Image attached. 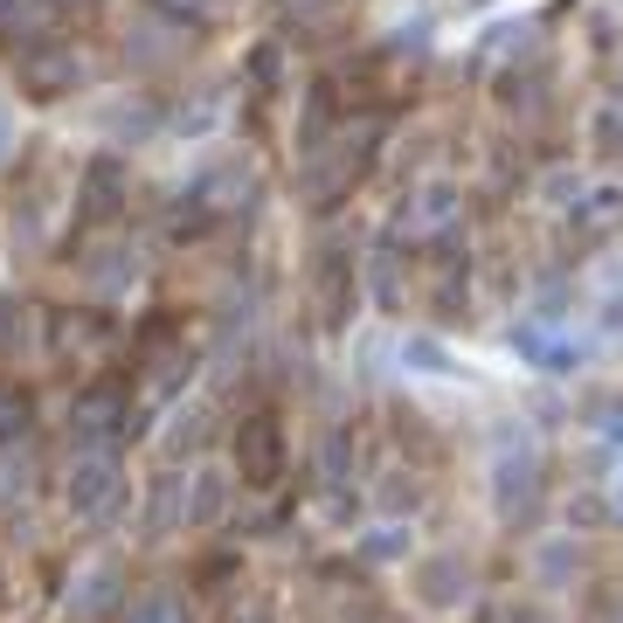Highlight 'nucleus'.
Here are the masks:
<instances>
[{
	"mask_svg": "<svg viewBox=\"0 0 623 623\" xmlns=\"http://www.w3.org/2000/svg\"><path fill=\"white\" fill-rule=\"evenodd\" d=\"M229 513V478L222 472H194V492H188V527H215Z\"/></svg>",
	"mask_w": 623,
	"mask_h": 623,
	"instance_id": "5",
	"label": "nucleus"
},
{
	"mask_svg": "<svg viewBox=\"0 0 623 623\" xmlns=\"http://www.w3.org/2000/svg\"><path fill=\"white\" fill-rule=\"evenodd\" d=\"M125 623H188V610H180V595L167 589H146L133 610H125Z\"/></svg>",
	"mask_w": 623,
	"mask_h": 623,
	"instance_id": "6",
	"label": "nucleus"
},
{
	"mask_svg": "<svg viewBox=\"0 0 623 623\" xmlns=\"http://www.w3.org/2000/svg\"><path fill=\"white\" fill-rule=\"evenodd\" d=\"M457 582H464V561L457 555H444V561L423 568V595H430V603H457Z\"/></svg>",
	"mask_w": 623,
	"mask_h": 623,
	"instance_id": "7",
	"label": "nucleus"
},
{
	"mask_svg": "<svg viewBox=\"0 0 623 623\" xmlns=\"http://www.w3.org/2000/svg\"><path fill=\"white\" fill-rule=\"evenodd\" d=\"M112 492H118V464L104 457V451H91L84 464H76V478H70V506H76V513H97Z\"/></svg>",
	"mask_w": 623,
	"mask_h": 623,
	"instance_id": "4",
	"label": "nucleus"
},
{
	"mask_svg": "<svg viewBox=\"0 0 623 623\" xmlns=\"http://www.w3.org/2000/svg\"><path fill=\"white\" fill-rule=\"evenodd\" d=\"M236 457H243V478L250 485H277V472H284V436H277L271 415H250V423H243Z\"/></svg>",
	"mask_w": 623,
	"mask_h": 623,
	"instance_id": "3",
	"label": "nucleus"
},
{
	"mask_svg": "<svg viewBox=\"0 0 623 623\" xmlns=\"http://www.w3.org/2000/svg\"><path fill=\"white\" fill-rule=\"evenodd\" d=\"M402 360H409V368H423V374H457V360L444 353V340H423V332L402 347Z\"/></svg>",
	"mask_w": 623,
	"mask_h": 623,
	"instance_id": "8",
	"label": "nucleus"
},
{
	"mask_svg": "<svg viewBox=\"0 0 623 623\" xmlns=\"http://www.w3.org/2000/svg\"><path fill=\"white\" fill-rule=\"evenodd\" d=\"M513 353L540 374H582L589 368V347L582 340H548L540 326H513Z\"/></svg>",
	"mask_w": 623,
	"mask_h": 623,
	"instance_id": "2",
	"label": "nucleus"
},
{
	"mask_svg": "<svg viewBox=\"0 0 623 623\" xmlns=\"http://www.w3.org/2000/svg\"><path fill=\"white\" fill-rule=\"evenodd\" d=\"M492 506H499L506 527H527V519L540 513V457H534V451H506V457H499Z\"/></svg>",
	"mask_w": 623,
	"mask_h": 623,
	"instance_id": "1",
	"label": "nucleus"
},
{
	"mask_svg": "<svg viewBox=\"0 0 623 623\" xmlns=\"http://www.w3.org/2000/svg\"><path fill=\"white\" fill-rule=\"evenodd\" d=\"M0 146H8V104H0Z\"/></svg>",
	"mask_w": 623,
	"mask_h": 623,
	"instance_id": "9",
	"label": "nucleus"
},
{
	"mask_svg": "<svg viewBox=\"0 0 623 623\" xmlns=\"http://www.w3.org/2000/svg\"><path fill=\"white\" fill-rule=\"evenodd\" d=\"M616 519H623V485H616Z\"/></svg>",
	"mask_w": 623,
	"mask_h": 623,
	"instance_id": "10",
	"label": "nucleus"
}]
</instances>
